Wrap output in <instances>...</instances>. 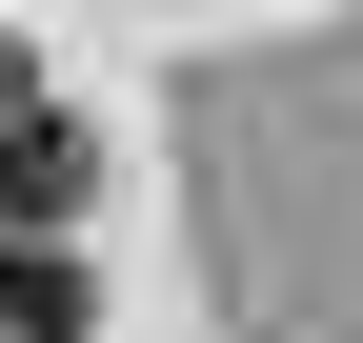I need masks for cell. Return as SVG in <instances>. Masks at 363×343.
Returning <instances> with one entry per match:
<instances>
[{
    "mask_svg": "<svg viewBox=\"0 0 363 343\" xmlns=\"http://www.w3.org/2000/svg\"><path fill=\"white\" fill-rule=\"evenodd\" d=\"M0 202H21V223L81 202V121H61V101H0Z\"/></svg>",
    "mask_w": 363,
    "mask_h": 343,
    "instance_id": "cell-1",
    "label": "cell"
},
{
    "mask_svg": "<svg viewBox=\"0 0 363 343\" xmlns=\"http://www.w3.org/2000/svg\"><path fill=\"white\" fill-rule=\"evenodd\" d=\"M0 323H21V343H81V263H61V242H0Z\"/></svg>",
    "mask_w": 363,
    "mask_h": 343,
    "instance_id": "cell-2",
    "label": "cell"
}]
</instances>
